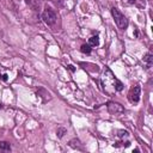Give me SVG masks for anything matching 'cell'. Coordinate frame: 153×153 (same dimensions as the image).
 <instances>
[{
    "mask_svg": "<svg viewBox=\"0 0 153 153\" xmlns=\"http://www.w3.org/2000/svg\"><path fill=\"white\" fill-rule=\"evenodd\" d=\"M102 85L104 92L110 96L115 92H121L123 90V84L117 78H115L114 73L108 67L104 68V73L102 75Z\"/></svg>",
    "mask_w": 153,
    "mask_h": 153,
    "instance_id": "6da1fadb",
    "label": "cell"
},
{
    "mask_svg": "<svg viewBox=\"0 0 153 153\" xmlns=\"http://www.w3.org/2000/svg\"><path fill=\"white\" fill-rule=\"evenodd\" d=\"M111 14H112V17H114V20L116 23V25L120 29H122V30L127 29V27H128V19H127L126 16H123L122 13H121L116 9V7H112V9H111Z\"/></svg>",
    "mask_w": 153,
    "mask_h": 153,
    "instance_id": "7a4b0ae2",
    "label": "cell"
},
{
    "mask_svg": "<svg viewBox=\"0 0 153 153\" xmlns=\"http://www.w3.org/2000/svg\"><path fill=\"white\" fill-rule=\"evenodd\" d=\"M42 19L44 20V23L47 25H54L55 22H56V14L52 9L47 7L42 13Z\"/></svg>",
    "mask_w": 153,
    "mask_h": 153,
    "instance_id": "3957f363",
    "label": "cell"
},
{
    "mask_svg": "<svg viewBox=\"0 0 153 153\" xmlns=\"http://www.w3.org/2000/svg\"><path fill=\"white\" fill-rule=\"evenodd\" d=\"M140 93H141V87L139 85L134 86L132 90L129 91V93H128V99H129L131 103H139L140 101Z\"/></svg>",
    "mask_w": 153,
    "mask_h": 153,
    "instance_id": "277c9868",
    "label": "cell"
},
{
    "mask_svg": "<svg viewBox=\"0 0 153 153\" xmlns=\"http://www.w3.org/2000/svg\"><path fill=\"white\" fill-rule=\"evenodd\" d=\"M108 110L110 114H118V112H123V108L118 103H109L108 104Z\"/></svg>",
    "mask_w": 153,
    "mask_h": 153,
    "instance_id": "5b68a950",
    "label": "cell"
},
{
    "mask_svg": "<svg viewBox=\"0 0 153 153\" xmlns=\"http://www.w3.org/2000/svg\"><path fill=\"white\" fill-rule=\"evenodd\" d=\"M143 62L147 65V67L150 68L152 66V63H153V55L151 53H147L146 55L143 56Z\"/></svg>",
    "mask_w": 153,
    "mask_h": 153,
    "instance_id": "8992f818",
    "label": "cell"
},
{
    "mask_svg": "<svg viewBox=\"0 0 153 153\" xmlns=\"http://www.w3.org/2000/svg\"><path fill=\"white\" fill-rule=\"evenodd\" d=\"M90 47H97L99 44V37L98 36H92L88 38V43H87Z\"/></svg>",
    "mask_w": 153,
    "mask_h": 153,
    "instance_id": "52a82bcc",
    "label": "cell"
},
{
    "mask_svg": "<svg viewBox=\"0 0 153 153\" xmlns=\"http://www.w3.org/2000/svg\"><path fill=\"white\" fill-rule=\"evenodd\" d=\"M11 145L6 141H0V151H10Z\"/></svg>",
    "mask_w": 153,
    "mask_h": 153,
    "instance_id": "ba28073f",
    "label": "cell"
},
{
    "mask_svg": "<svg viewBox=\"0 0 153 153\" xmlns=\"http://www.w3.org/2000/svg\"><path fill=\"white\" fill-rule=\"evenodd\" d=\"M80 52L84 53V54H90L91 53V47L88 44H83L80 47Z\"/></svg>",
    "mask_w": 153,
    "mask_h": 153,
    "instance_id": "9c48e42d",
    "label": "cell"
},
{
    "mask_svg": "<svg viewBox=\"0 0 153 153\" xmlns=\"http://www.w3.org/2000/svg\"><path fill=\"white\" fill-rule=\"evenodd\" d=\"M56 133H58V138L61 139L62 136L67 133V129H66V128H63V127H60V128H58V132H56Z\"/></svg>",
    "mask_w": 153,
    "mask_h": 153,
    "instance_id": "30bf717a",
    "label": "cell"
},
{
    "mask_svg": "<svg viewBox=\"0 0 153 153\" xmlns=\"http://www.w3.org/2000/svg\"><path fill=\"white\" fill-rule=\"evenodd\" d=\"M118 138H121V139H124V138H128L129 136V133H128L127 131H118Z\"/></svg>",
    "mask_w": 153,
    "mask_h": 153,
    "instance_id": "8fae6325",
    "label": "cell"
},
{
    "mask_svg": "<svg viewBox=\"0 0 153 153\" xmlns=\"http://www.w3.org/2000/svg\"><path fill=\"white\" fill-rule=\"evenodd\" d=\"M67 68H68L71 72H75V67H74L73 65H68V66H67Z\"/></svg>",
    "mask_w": 153,
    "mask_h": 153,
    "instance_id": "7c38bea8",
    "label": "cell"
},
{
    "mask_svg": "<svg viewBox=\"0 0 153 153\" xmlns=\"http://www.w3.org/2000/svg\"><path fill=\"white\" fill-rule=\"evenodd\" d=\"M124 1H126L127 4H129V5H132V4H134V3L136 1V0H124Z\"/></svg>",
    "mask_w": 153,
    "mask_h": 153,
    "instance_id": "4fadbf2b",
    "label": "cell"
},
{
    "mask_svg": "<svg viewBox=\"0 0 153 153\" xmlns=\"http://www.w3.org/2000/svg\"><path fill=\"white\" fill-rule=\"evenodd\" d=\"M7 77H9L7 74H4V75H3V80H4V82H7V79H9Z\"/></svg>",
    "mask_w": 153,
    "mask_h": 153,
    "instance_id": "5bb4252c",
    "label": "cell"
},
{
    "mask_svg": "<svg viewBox=\"0 0 153 153\" xmlns=\"http://www.w3.org/2000/svg\"><path fill=\"white\" fill-rule=\"evenodd\" d=\"M0 108H3V104L1 103H0Z\"/></svg>",
    "mask_w": 153,
    "mask_h": 153,
    "instance_id": "9a60e30c",
    "label": "cell"
}]
</instances>
